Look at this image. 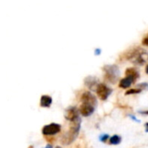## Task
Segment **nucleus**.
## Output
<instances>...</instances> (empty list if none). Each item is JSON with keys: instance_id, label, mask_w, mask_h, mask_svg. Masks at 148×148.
Returning <instances> with one entry per match:
<instances>
[{"instance_id": "obj_1", "label": "nucleus", "mask_w": 148, "mask_h": 148, "mask_svg": "<svg viewBox=\"0 0 148 148\" xmlns=\"http://www.w3.org/2000/svg\"><path fill=\"white\" fill-rule=\"evenodd\" d=\"M81 125H82V120L80 117L75 120L74 121H71L69 130L62 138V143L63 145H69L75 141V140L77 138L78 134L80 132Z\"/></svg>"}, {"instance_id": "obj_2", "label": "nucleus", "mask_w": 148, "mask_h": 148, "mask_svg": "<svg viewBox=\"0 0 148 148\" xmlns=\"http://www.w3.org/2000/svg\"><path fill=\"white\" fill-rule=\"evenodd\" d=\"M126 57L135 65H144L148 61V52L140 48H136L127 52Z\"/></svg>"}, {"instance_id": "obj_3", "label": "nucleus", "mask_w": 148, "mask_h": 148, "mask_svg": "<svg viewBox=\"0 0 148 148\" xmlns=\"http://www.w3.org/2000/svg\"><path fill=\"white\" fill-rule=\"evenodd\" d=\"M105 72V78L110 83H116L120 76V69L116 65H106L102 68Z\"/></svg>"}, {"instance_id": "obj_4", "label": "nucleus", "mask_w": 148, "mask_h": 148, "mask_svg": "<svg viewBox=\"0 0 148 148\" xmlns=\"http://www.w3.org/2000/svg\"><path fill=\"white\" fill-rule=\"evenodd\" d=\"M96 93L99 98L102 101L108 100V98L110 96V95L113 92V89L108 88L106 84L104 83H99V85L96 88Z\"/></svg>"}, {"instance_id": "obj_5", "label": "nucleus", "mask_w": 148, "mask_h": 148, "mask_svg": "<svg viewBox=\"0 0 148 148\" xmlns=\"http://www.w3.org/2000/svg\"><path fill=\"white\" fill-rule=\"evenodd\" d=\"M61 131V125L57 123H50L42 127V133L44 136H52L57 134Z\"/></svg>"}, {"instance_id": "obj_6", "label": "nucleus", "mask_w": 148, "mask_h": 148, "mask_svg": "<svg viewBox=\"0 0 148 148\" xmlns=\"http://www.w3.org/2000/svg\"><path fill=\"white\" fill-rule=\"evenodd\" d=\"M81 102L82 103H87V104H91L95 107H97V99L96 97L90 92H84L81 95Z\"/></svg>"}, {"instance_id": "obj_7", "label": "nucleus", "mask_w": 148, "mask_h": 148, "mask_svg": "<svg viewBox=\"0 0 148 148\" xmlns=\"http://www.w3.org/2000/svg\"><path fill=\"white\" fill-rule=\"evenodd\" d=\"M79 113L80 111L75 108V107H69V108L66 109L65 114H64V117L66 120H68L69 121H74L75 120L78 119L79 116Z\"/></svg>"}, {"instance_id": "obj_8", "label": "nucleus", "mask_w": 148, "mask_h": 148, "mask_svg": "<svg viewBox=\"0 0 148 148\" xmlns=\"http://www.w3.org/2000/svg\"><path fill=\"white\" fill-rule=\"evenodd\" d=\"M96 107L91 105V104H87V103H82L81 107L79 108L80 114L83 116V117H88L91 114H94V112L95 111Z\"/></svg>"}, {"instance_id": "obj_9", "label": "nucleus", "mask_w": 148, "mask_h": 148, "mask_svg": "<svg viewBox=\"0 0 148 148\" xmlns=\"http://www.w3.org/2000/svg\"><path fill=\"white\" fill-rule=\"evenodd\" d=\"M84 83L90 90H96V88L99 85L97 78L95 76H92V75L86 77L84 80Z\"/></svg>"}, {"instance_id": "obj_10", "label": "nucleus", "mask_w": 148, "mask_h": 148, "mask_svg": "<svg viewBox=\"0 0 148 148\" xmlns=\"http://www.w3.org/2000/svg\"><path fill=\"white\" fill-rule=\"evenodd\" d=\"M134 80L130 76H126L125 78L121 79L119 83V87L121 88H128L133 83H134Z\"/></svg>"}, {"instance_id": "obj_11", "label": "nucleus", "mask_w": 148, "mask_h": 148, "mask_svg": "<svg viewBox=\"0 0 148 148\" xmlns=\"http://www.w3.org/2000/svg\"><path fill=\"white\" fill-rule=\"evenodd\" d=\"M52 104V97L49 95H42L40 99V106L42 108H49Z\"/></svg>"}, {"instance_id": "obj_12", "label": "nucleus", "mask_w": 148, "mask_h": 148, "mask_svg": "<svg viewBox=\"0 0 148 148\" xmlns=\"http://www.w3.org/2000/svg\"><path fill=\"white\" fill-rule=\"evenodd\" d=\"M126 76H130L134 80V82H136L140 77V73L135 68H128L126 70Z\"/></svg>"}, {"instance_id": "obj_13", "label": "nucleus", "mask_w": 148, "mask_h": 148, "mask_svg": "<svg viewBox=\"0 0 148 148\" xmlns=\"http://www.w3.org/2000/svg\"><path fill=\"white\" fill-rule=\"evenodd\" d=\"M121 137L120 135H114V136L110 137V139H109L110 145L116 146V145L121 144Z\"/></svg>"}, {"instance_id": "obj_14", "label": "nucleus", "mask_w": 148, "mask_h": 148, "mask_svg": "<svg viewBox=\"0 0 148 148\" xmlns=\"http://www.w3.org/2000/svg\"><path fill=\"white\" fill-rule=\"evenodd\" d=\"M141 92H142V90H141V89H140V88H132V89H129V90H127V91L125 93V95H136V94H140V93H141Z\"/></svg>"}, {"instance_id": "obj_15", "label": "nucleus", "mask_w": 148, "mask_h": 148, "mask_svg": "<svg viewBox=\"0 0 148 148\" xmlns=\"http://www.w3.org/2000/svg\"><path fill=\"white\" fill-rule=\"evenodd\" d=\"M110 139V137H109V135L108 134H101L100 136H99V140H100V141H101V142H106L108 140H109Z\"/></svg>"}, {"instance_id": "obj_16", "label": "nucleus", "mask_w": 148, "mask_h": 148, "mask_svg": "<svg viewBox=\"0 0 148 148\" xmlns=\"http://www.w3.org/2000/svg\"><path fill=\"white\" fill-rule=\"evenodd\" d=\"M137 88H140V89H141L142 91H143V90H147L148 83H147V82L140 83V84H138V85H137Z\"/></svg>"}, {"instance_id": "obj_17", "label": "nucleus", "mask_w": 148, "mask_h": 148, "mask_svg": "<svg viewBox=\"0 0 148 148\" xmlns=\"http://www.w3.org/2000/svg\"><path fill=\"white\" fill-rule=\"evenodd\" d=\"M128 117H129V118H131L134 121H135V122H137V123H140V120H138V119L136 118V116H135V115H134V114H128Z\"/></svg>"}, {"instance_id": "obj_18", "label": "nucleus", "mask_w": 148, "mask_h": 148, "mask_svg": "<svg viewBox=\"0 0 148 148\" xmlns=\"http://www.w3.org/2000/svg\"><path fill=\"white\" fill-rule=\"evenodd\" d=\"M142 43H143V45H145V46H148V35L147 36H145V37L143 38Z\"/></svg>"}, {"instance_id": "obj_19", "label": "nucleus", "mask_w": 148, "mask_h": 148, "mask_svg": "<svg viewBox=\"0 0 148 148\" xmlns=\"http://www.w3.org/2000/svg\"><path fill=\"white\" fill-rule=\"evenodd\" d=\"M101 53V49L97 48V49H95V56H100Z\"/></svg>"}, {"instance_id": "obj_20", "label": "nucleus", "mask_w": 148, "mask_h": 148, "mask_svg": "<svg viewBox=\"0 0 148 148\" xmlns=\"http://www.w3.org/2000/svg\"><path fill=\"white\" fill-rule=\"evenodd\" d=\"M139 113L141 114H147V115H148V110H146V111H140Z\"/></svg>"}, {"instance_id": "obj_21", "label": "nucleus", "mask_w": 148, "mask_h": 148, "mask_svg": "<svg viewBox=\"0 0 148 148\" xmlns=\"http://www.w3.org/2000/svg\"><path fill=\"white\" fill-rule=\"evenodd\" d=\"M145 127H146V133H148V122H147L146 124H145Z\"/></svg>"}, {"instance_id": "obj_22", "label": "nucleus", "mask_w": 148, "mask_h": 148, "mask_svg": "<svg viewBox=\"0 0 148 148\" xmlns=\"http://www.w3.org/2000/svg\"><path fill=\"white\" fill-rule=\"evenodd\" d=\"M45 148H53V147H52V146H51L50 144H48V145L45 147Z\"/></svg>"}, {"instance_id": "obj_23", "label": "nucleus", "mask_w": 148, "mask_h": 148, "mask_svg": "<svg viewBox=\"0 0 148 148\" xmlns=\"http://www.w3.org/2000/svg\"><path fill=\"white\" fill-rule=\"evenodd\" d=\"M146 73L148 75V64L147 66V68H146Z\"/></svg>"}, {"instance_id": "obj_24", "label": "nucleus", "mask_w": 148, "mask_h": 148, "mask_svg": "<svg viewBox=\"0 0 148 148\" xmlns=\"http://www.w3.org/2000/svg\"><path fill=\"white\" fill-rule=\"evenodd\" d=\"M56 148H62V147H56Z\"/></svg>"}]
</instances>
